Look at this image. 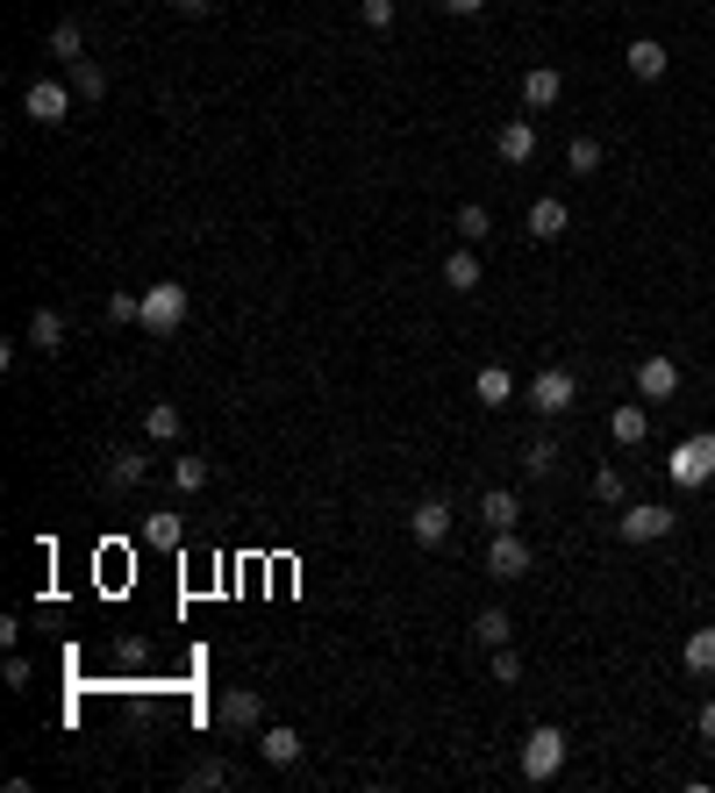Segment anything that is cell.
<instances>
[{"mask_svg":"<svg viewBox=\"0 0 715 793\" xmlns=\"http://www.w3.org/2000/svg\"><path fill=\"white\" fill-rule=\"evenodd\" d=\"M673 522H680V515L665 508V500H622L616 537L622 543H659V537H673Z\"/></svg>","mask_w":715,"mask_h":793,"instance_id":"6da1fadb","label":"cell"},{"mask_svg":"<svg viewBox=\"0 0 715 793\" xmlns=\"http://www.w3.org/2000/svg\"><path fill=\"white\" fill-rule=\"evenodd\" d=\"M566 751H572V743H566V729H551V722H544V729H529V737H523V780H558V772H566Z\"/></svg>","mask_w":715,"mask_h":793,"instance_id":"7a4b0ae2","label":"cell"},{"mask_svg":"<svg viewBox=\"0 0 715 793\" xmlns=\"http://www.w3.org/2000/svg\"><path fill=\"white\" fill-rule=\"evenodd\" d=\"M179 323H187V286H179V279L144 286V329H150V337H172Z\"/></svg>","mask_w":715,"mask_h":793,"instance_id":"3957f363","label":"cell"},{"mask_svg":"<svg viewBox=\"0 0 715 793\" xmlns=\"http://www.w3.org/2000/svg\"><path fill=\"white\" fill-rule=\"evenodd\" d=\"M665 465H673V486H708L715 479V436L708 430L702 436H680Z\"/></svg>","mask_w":715,"mask_h":793,"instance_id":"277c9868","label":"cell"},{"mask_svg":"<svg viewBox=\"0 0 715 793\" xmlns=\"http://www.w3.org/2000/svg\"><path fill=\"white\" fill-rule=\"evenodd\" d=\"M572 401H580V379H572L566 364H544V372L529 379V408H537L544 422H551V415H566Z\"/></svg>","mask_w":715,"mask_h":793,"instance_id":"5b68a950","label":"cell"},{"mask_svg":"<svg viewBox=\"0 0 715 793\" xmlns=\"http://www.w3.org/2000/svg\"><path fill=\"white\" fill-rule=\"evenodd\" d=\"M150 465H158V457H150L144 444H115L108 457H101V479H108V494H136V486L150 479Z\"/></svg>","mask_w":715,"mask_h":793,"instance_id":"8992f818","label":"cell"},{"mask_svg":"<svg viewBox=\"0 0 715 793\" xmlns=\"http://www.w3.org/2000/svg\"><path fill=\"white\" fill-rule=\"evenodd\" d=\"M529 565H537V551H529L515 529H486V572L494 579H523Z\"/></svg>","mask_w":715,"mask_h":793,"instance_id":"52a82bcc","label":"cell"},{"mask_svg":"<svg viewBox=\"0 0 715 793\" xmlns=\"http://www.w3.org/2000/svg\"><path fill=\"white\" fill-rule=\"evenodd\" d=\"M72 101H80V94H72L65 80H36V86L22 94V115H29V121H43V129H57V121L72 115Z\"/></svg>","mask_w":715,"mask_h":793,"instance_id":"ba28073f","label":"cell"},{"mask_svg":"<svg viewBox=\"0 0 715 793\" xmlns=\"http://www.w3.org/2000/svg\"><path fill=\"white\" fill-rule=\"evenodd\" d=\"M301 751H308V743H301V729H286V722H265V729H257V758H265L272 772H294Z\"/></svg>","mask_w":715,"mask_h":793,"instance_id":"9c48e42d","label":"cell"},{"mask_svg":"<svg viewBox=\"0 0 715 793\" xmlns=\"http://www.w3.org/2000/svg\"><path fill=\"white\" fill-rule=\"evenodd\" d=\"M215 722L222 729H265V694H257V686H230L222 708H215Z\"/></svg>","mask_w":715,"mask_h":793,"instance_id":"30bf717a","label":"cell"},{"mask_svg":"<svg viewBox=\"0 0 715 793\" xmlns=\"http://www.w3.org/2000/svg\"><path fill=\"white\" fill-rule=\"evenodd\" d=\"M680 393V364L665 358V350H651L644 364H637V401H673Z\"/></svg>","mask_w":715,"mask_h":793,"instance_id":"8fae6325","label":"cell"},{"mask_svg":"<svg viewBox=\"0 0 715 793\" xmlns=\"http://www.w3.org/2000/svg\"><path fill=\"white\" fill-rule=\"evenodd\" d=\"M494 158L501 165H529V158H537V121H529V115L501 121V129H494Z\"/></svg>","mask_w":715,"mask_h":793,"instance_id":"7c38bea8","label":"cell"},{"mask_svg":"<svg viewBox=\"0 0 715 793\" xmlns=\"http://www.w3.org/2000/svg\"><path fill=\"white\" fill-rule=\"evenodd\" d=\"M408 537H416L422 551H437V543L451 537V508L444 500H416V508H408Z\"/></svg>","mask_w":715,"mask_h":793,"instance_id":"4fadbf2b","label":"cell"},{"mask_svg":"<svg viewBox=\"0 0 715 793\" xmlns=\"http://www.w3.org/2000/svg\"><path fill=\"white\" fill-rule=\"evenodd\" d=\"M558 94H566V72H558V65H529V72H523V108H529V115L558 108Z\"/></svg>","mask_w":715,"mask_h":793,"instance_id":"5bb4252c","label":"cell"},{"mask_svg":"<svg viewBox=\"0 0 715 793\" xmlns=\"http://www.w3.org/2000/svg\"><path fill=\"white\" fill-rule=\"evenodd\" d=\"M179 436H187V415H179L172 401H150V408H144V444H150V451H172Z\"/></svg>","mask_w":715,"mask_h":793,"instance_id":"9a60e30c","label":"cell"},{"mask_svg":"<svg viewBox=\"0 0 715 793\" xmlns=\"http://www.w3.org/2000/svg\"><path fill=\"white\" fill-rule=\"evenodd\" d=\"M608 436H616L622 451H637L651 436V401H616V415H608Z\"/></svg>","mask_w":715,"mask_h":793,"instance_id":"2e32d148","label":"cell"},{"mask_svg":"<svg viewBox=\"0 0 715 793\" xmlns=\"http://www.w3.org/2000/svg\"><path fill=\"white\" fill-rule=\"evenodd\" d=\"M622 65H630V80H665V72H673V51H665L659 36H637L630 51H622Z\"/></svg>","mask_w":715,"mask_h":793,"instance_id":"e0dca14e","label":"cell"},{"mask_svg":"<svg viewBox=\"0 0 715 793\" xmlns=\"http://www.w3.org/2000/svg\"><path fill=\"white\" fill-rule=\"evenodd\" d=\"M566 229H572V208L558 201V193H544V201H529V236H537V243H558Z\"/></svg>","mask_w":715,"mask_h":793,"instance_id":"ac0fdd59","label":"cell"},{"mask_svg":"<svg viewBox=\"0 0 715 793\" xmlns=\"http://www.w3.org/2000/svg\"><path fill=\"white\" fill-rule=\"evenodd\" d=\"M480 522H486V529H515V522H523V494L486 486V494H480Z\"/></svg>","mask_w":715,"mask_h":793,"instance_id":"d6986e66","label":"cell"},{"mask_svg":"<svg viewBox=\"0 0 715 793\" xmlns=\"http://www.w3.org/2000/svg\"><path fill=\"white\" fill-rule=\"evenodd\" d=\"M444 286H451V294H480V251H473V243L444 251Z\"/></svg>","mask_w":715,"mask_h":793,"instance_id":"ffe728a7","label":"cell"},{"mask_svg":"<svg viewBox=\"0 0 715 793\" xmlns=\"http://www.w3.org/2000/svg\"><path fill=\"white\" fill-rule=\"evenodd\" d=\"M29 343H36L43 358H57V350H65V315H57V308H36V315H29Z\"/></svg>","mask_w":715,"mask_h":793,"instance_id":"44dd1931","label":"cell"},{"mask_svg":"<svg viewBox=\"0 0 715 793\" xmlns=\"http://www.w3.org/2000/svg\"><path fill=\"white\" fill-rule=\"evenodd\" d=\"M473 393H480V408H508V401H515V379H508V364H480Z\"/></svg>","mask_w":715,"mask_h":793,"instance_id":"7402d4cb","label":"cell"},{"mask_svg":"<svg viewBox=\"0 0 715 793\" xmlns=\"http://www.w3.org/2000/svg\"><path fill=\"white\" fill-rule=\"evenodd\" d=\"M179 537H187L179 515H144V529H136V543H150V551H179Z\"/></svg>","mask_w":715,"mask_h":793,"instance_id":"603a6c76","label":"cell"},{"mask_svg":"<svg viewBox=\"0 0 715 793\" xmlns=\"http://www.w3.org/2000/svg\"><path fill=\"white\" fill-rule=\"evenodd\" d=\"M65 86H72L80 101H101V94H108V72H101L94 57H72V65H65Z\"/></svg>","mask_w":715,"mask_h":793,"instance_id":"cb8c5ba5","label":"cell"},{"mask_svg":"<svg viewBox=\"0 0 715 793\" xmlns=\"http://www.w3.org/2000/svg\"><path fill=\"white\" fill-rule=\"evenodd\" d=\"M601 158H608L601 136H572V144H566V172H572V179H595V172H601Z\"/></svg>","mask_w":715,"mask_h":793,"instance_id":"d4e9b609","label":"cell"},{"mask_svg":"<svg viewBox=\"0 0 715 793\" xmlns=\"http://www.w3.org/2000/svg\"><path fill=\"white\" fill-rule=\"evenodd\" d=\"M680 665H687L694 679H708L715 673V630H694L687 644H680Z\"/></svg>","mask_w":715,"mask_h":793,"instance_id":"484cf974","label":"cell"},{"mask_svg":"<svg viewBox=\"0 0 715 793\" xmlns=\"http://www.w3.org/2000/svg\"><path fill=\"white\" fill-rule=\"evenodd\" d=\"M473 636H480V644H486V651H501V644H508V636H515V622H508V607H480V615H473Z\"/></svg>","mask_w":715,"mask_h":793,"instance_id":"4316f807","label":"cell"},{"mask_svg":"<svg viewBox=\"0 0 715 793\" xmlns=\"http://www.w3.org/2000/svg\"><path fill=\"white\" fill-rule=\"evenodd\" d=\"M451 229H459V243H486V236H494V215H486L480 201H465L459 215H451Z\"/></svg>","mask_w":715,"mask_h":793,"instance_id":"83f0119b","label":"cell"},{"mask_svg":"<svg viewBox=\"0 0 715 793\" xmlns=\"http://www.w3.org/2000/svg\"><path fill=\"white\" fill-rule=\"evenodd\" d=\"M208 479H215V465H208V457H172V486H179V494H201Z\"/></svg>","mask_w":715,"mask_h":793,"instance_id":"f1b7e54d","label":"cell"},{"mask_svg":"<svg viewBox=\"0 0 715 793\" xmlns=\"http://www.w3.org/2000/svg\"><path fill=\"white\" fill-rule=\"evenodd\" d=\"M523 472H529V479H551V472H558V444H551V436H529Z\"/></svg>","mask_w":715,"mask_h":793,"instance_id":"f546056e","label":"cell"},{"mask_svg":"<svg viewBox=\"0 0 715 793\" xmlns=\"http://www.w3.org/2000/svg\"><path fill=\"white\" fill-rule=\"evenodd\" d=\"M51 57H57V65L86 57V29H80V22H57V29H51Z\"/></svg>","mask_w":715,"mask_h":793,"instance_id":"4dcf8cb0","label":"cell"},{"mask_svg":"<svg viewBox=\"0 0 715 793\" xmlns=\"http://www.w3.org/2000/svg\"><path fill=\"white\" fill-rule=\"evenodd\" d=\"M108 323H115V329L144 323V294H108Z\"/></svg>","mask_w":715,"mask_h":793,"instance_id":"1f68e13d","label":"cell"},{"mask_svg":"<svg viewBox=\"0 0 715 793\" xmlns=\"http://www.w3.org/2000/svg\"><path fill=\"white\" fill-rule=\"evenodd\" d=\"M230 780H236V772L222 765V758H201V765L187 772V786H230Z\"/></svg>","mask_w":715,"mask_h":793,"instance_id":"d6a6232c","label":"cell"},{"mask_svg":"<svg viewBox=\"0 0 715 793\" xmlns=\"http://www.w3.org/2000/svg\"><path fill=\"white\" fill-rule=\"evenodd\" d=\"M486 658H494V686H523V658H515L508 644H501V651H486Z\"/></svg>","mask_w":715,"mask_h":793,"instance_id":"836d02e7","label":"cell"},{"mask_svg":"<svg viewBox=\"0 0 715 793\" xmlns=\"http://www.w3.org/2000/svg\"><path fill=\"white\" fill-rule=\"evenodd\" d=\"M595 494H601V500H616V508H622V500H630V479H622L616 465H601V472H595Z\"/></svg>","mask_w":715,"mask_h":793,"instance_id":"e575fe53","label":"cell"},{"mask_svg":"<svg viewBox=\"0 0 715 793\" xmlns=\"http://www.w3.org/2000/svg\"><path fill=\"white\" fill-rule=\"evenodd\" d=\"M358 14L365 29H393V0H358Z\"/></svg>","mask_w":715,"mask_h":793,"instance_id":"d590c367","label":"cell"},{"mask_svg":"<svg viewBox=\"0 0 715 793\" xmlns=\"http://www.w3.org/2000/svg\"><path fill=\"white\" fill-rule=\"evenodd\" d=\"M0 679H8V686H14V694H22V686H29V679H36V665H29V658H14V651H8V673H0Z\"/></svg>","mask_w":715,"mask_h":793,"instance_id":"8d00e7d4","label":"cell"},{"mask_svg":"<svg viewBox=\"0 0 715 793\" xmlns=\"http://www.w3.org/2000/svg\"><path fill=\"white\" fill-rule=\"evenodd\" d=\"M437 8H444V14H459V22H473V14L486 8V0H437Z\"/></svg>","mask_w":715,"mask_h":793,"instance_id":"74e56055","label":"cell"},{"mask_svg":"<svg viewBox=\"0 0 715 793\" xmlns=\"http://www.w3.org/2000/svg\"><path fill=\"white\" fill-rule=\"evenodd\" d=\"M694 729H702V743H715V700H702V715H694Z\"/></svg>","mask_w":715,"mask_h":793,"instance_id":"f35d334b","label":"cell"},{"mask_svg":"<svg viewBox=\"0 0 715 793\" xmlns=\"http://www.w3.org/2000/svg\"><path fill=\"white\" fill-rule=\"evenodd\" d=\"M179 14H193V22H201V14H215V0H172Z\"/></svg>","mask_w":715,"mask_h":793,"instance_id":"ab89813d","label":"cell"}]
</instances>
